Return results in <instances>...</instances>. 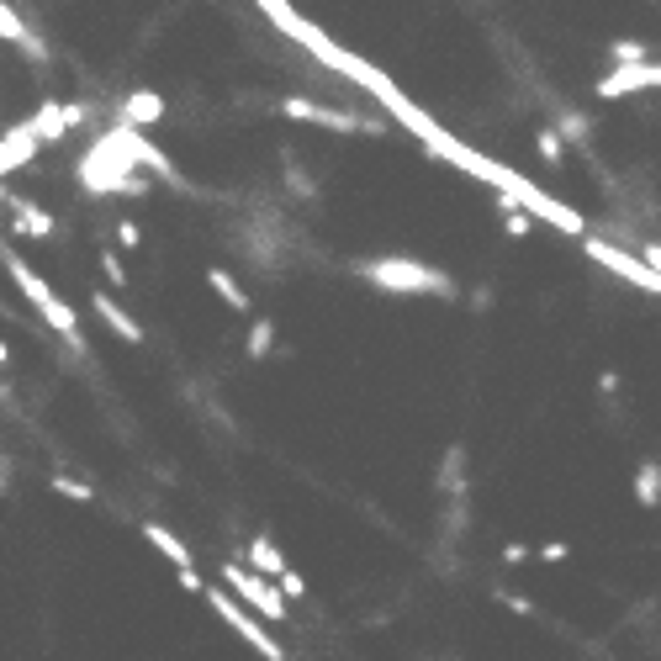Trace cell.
Listing matches in <instances>:
<instances>
[{
  "label": "cell",
  "instance_id": "cell-1",
  "mask_svg": "<svg viewBox=\"0 0 661 661\" xmlns=\"http://www.w3.org/2000/svg\"><path fill=\"white\" fill-rule=\"evenodd\" d=\"M80 186L90 196H149V175H138L122 122L90 143V154L80 159Z\"/></svg>",
  "mask_w": 661,
  "mask_h": 661
},
{
  "label": "cell",
  "instance_id": "cell-2",
  "mask_svg": "<svg viewBox=\"0 0 661 661\" xmlns=\"http://www.w3.org/2000/svg\"><path fill=\"white\" fill-rule=\"evenodd\" d=\"M355 275H360L365 286L387 291V297H455L450 270L418 265V260H408V254H381V260H360Z\"/></svg>",
  "mask_w": 661,
  "mask_h": 661
},
{
  "label": "cell",
  "instance_id": "cell-3",
  "mask_svg": "<svg viewBox=\"0 0 661 661\" xmlns=\"http://www.w3.org/2000/svg\"><path fill=\"white\" fill-rule=\"evenodd\" d=\"M0 265L11 270V281L22 286V297H27V302H32V307H38L43 318H48V328H59V339L69 344V350H75V355H85V339H80V318H75V307H69L64 297H53V286H48L43 275L32 270V265H27L22 254L11 249V244H0Z\"/></svg>",
  "mask_w": 661,
  "mask_h": 661
},
{
  "label": "cell",
  "instance_id": "cell-4",
  "mask_svg": "<svg viewBox=\"0 0 661 661\" xmlns=\"http://www.w3.org/2000/svg\"><path fill=\"white\" fill-rule=\"evenodd\" d=\"M275 112H281L286 122L323 127V133H387V122H376L365 112H339V106H323V101H307V96H286Z\"/></svg>",
  "mask_w": 661,
  "mask_h": 661
},
{
  "label": "cell",
  "instance_id": "cell-5",
  "mask_svg": "<svg viewBox=\"0 0 661 661\" xmlns=\"http://www.w3.org/2000/svg\"><path fill=\"white\" fill-rule=\"evenodd\" d=\"M223 582H228V593H238L254 614H265L270 624H286V598H281V587H275V577H260L254 566L223 561Z\"/></svg>",
  "mask_w": 661,
  "mask_h": 661
},
{
  "label": "cell",
  "instance_id": "cell-6",
  "mask_svg": "<svg viewBox=\"0 0 661 661\" xmlns=\"http://www.w3.org/2000/svg\"><path fill=\"white\" fill-rule=\"evenodd\" d=\"M207 603H212V609H217V619H223L228 624V630L233 635H244L249 640V646L254 651H260L265 661H286V651H281V640H275L270 630H265V624L260 619H254L249 609H244V603H233V593H223V587H207Z\"/></svg>",
  "mask_w": 661,
  "mask_h": 661
},
{
  "label": "cell",
  "instance_id": "cell-7",
  "mask_svg": "<svg viewBox=\"0 0 661 661\" xmlns=\"http://www.w3.org/2000/svg\"><path fill=\"white\" fill-rule=\"evenodd\" d=\"M582 254H587V260H598L603 270H614L619 281H630L640 291H651V297H661V270H651L640 254H624V249L603 244V238H593V233H582Z\"/></svg>",
  "mask_w": 661,
  "mask_h": 661
},
{
  "label": "cell",
  "instance_id": "cell-8",
  "mask_svg": "<svg viewBox=\"0 0 661 661\" xmlns=\"http://www.w3.org/2000/svg\"><path fill=\"white\" fill-rule=\"evenodd\" d=\"M593 90H598L603 101H624V96H635V90H661V64H656V59L614 64V69H609V75H603Z\"/></svg>",
  "mask_w": 661,
  "mask_h": 661
},
{
  "label": "cell",
  "instance_id": "cell-9",
  "mask_svg": "<svg viewBox=\"0 0 661 661\" xmlns=\"http://www.w3.org/2000/svg\"><path fill=\"white\" fill-rule=\"evenodd\" d=\"M27 122H32V133H38V143L48 149V143H59L64 133H75L80 122H90V106L85 101H43Z\"/></svg>",
  "mask_w": 661,
  "mask_h": 661
},
{
  "label": "cell",
  "instance_id": "cell-10",
  "mask_svg": "<svg viewBox=\"0 0 661 661\" xmlns=\"http://www.w3.org/2000/svg\"><path fill=\"white\" fill-rule=\"evenodd\" d=\"M0 43H11V48H22L32 64H48V43L38 38V32H32L22 16H16L6 0H0Z\"/></svg>",
  "mask_w": 661,
  "mask_h": 661
},
{
  "label": "cell",
  "instance_id": "cell-11",
  "mask_svg": "<svg viewBox=\"0 0 661 661\" xmlns=\"http://www.w3.org/2000/svg\"><path fill=\"white\" fill-rule=\"evenodd\" d=\"M6 212H11L16 233H27V238H53V233H59V223H53L32 196H6Z\"/></svg>",
  "mask_w": 661,
  "mask_h": 661
},
{
  "label": "cell",
  "instance_id": "cell-12",
  "mask_svg": "<svg viewBox=\"0 0 661 661\" xmlns=\"http://www.w3.org/2000/svg\"><path fill=\"white\" fill-rule=\"evenodd\" d=\"M90 307H96V318L112 328V334L122 339V344H143V328H138V318L133 312H127L117 297H106V291H96V297H90Z\"/></svg>",
  "mask_w": 661,
  "mask_h": 661
},
{
  "label": "cell",
  "instance_id": "cell-13",
  "mask_svg": "<svg viewBox=\"0 0 661 661\" xmlns=\"http://www.w3.org/2000/svg\"><path fill=\"white\" fill-rule=\"evenodd\" d=\"M164 96H154V90H133L122 106H117V122H127V127H159L164 122Z\"/></svg>",
  "mask_w": 661,
  "mask_h": 661
},
{
  "label": "cell",
  "instance_id": "cell-14",
  "mask_svg": "<svg viewBox=\"0 0 661 661\" xmlns=\"http://www.w3.org/2000/svg\"><path fill=\"white\" fill-rule=\"evenodd\" d=\"M143 540H149L154 550H159V556H170L175 566H191V545L186 540H180V535H170V529H164V524H143Z\"/></svg>",
  "mask_w": 661,
  "mask_h": 661
},
{
  "label": "cell",
  "instance_id": "cell-15",
  "mask_svg": "<svg viewBox=\"0 0 661 661\" xmlns=\"http://www.w3.org/2000/svg\"><path fill=\"white\" fill-rule=\"evenodd\" d=\"M249 566L260 577H281L286 572V556H281V545H275L270 535H260V540H249Z\"/></svg>",
  "mask_w": 661,
  "mask_h": 661
},
{
  "label": "cell",
  "instance_id": "cell-16",
  "mask_svg": "<svg viewBox=\"0 0 661 661\" xmlns=\"http://www.w3.org/2000/svg\"><path fill=\"white\" fill-rule=\"evenodd\" d=\"M635 503L640 508H661V461H640L635 466Z\"/></svg>",
  "mask_w": 661,
  "mask_h": 661
},
{
  "label": "cell",
  "instance_id": "cell-17",
  "mask_svg": "<svg viewBox=\"0 0 661 661\" xmlns=\"http://www.w3.org/2000/svg\"><path fill=\"white\" fill-rule=\"evenodd\" d=\"M439 492H450V498H466V450L450 445L445 450V471H439Z\"/></svg>",
  "mask_w": 661,
  "mask_h": 661
},
{
  "label": "cell",
  "instance_id": "cell-18",
  "mask_svg": "<svg viewBox=\"0 0 661 661\" xmlns=\"http://www.w3.org/2000/svg\"><path fill=\"white\" fill-rule=\"evenodd\" d=\"M207 286H212L217 297H223V302L233 307V312H249V291L238 286V281H233V275H228L223 265H212V270H207Z\"/></svg>",
  "mask_w": 661,
  "mask_h": 661
},
{
  "label": "cell",
  "instance_id": "cell-19",
  "mask_svg": "<svg viewBox=\"0 0 661 661\" xmlns=\"http://www.w3.org/2000/svg\"><path fill=\"white\" fill-rule=\"evenodd\" d=\"M270 350H275V323H270V318H254V323H249V344H244V355H249V360H265Z\"/></svg>",
  "mask_w": 661,
  "mask_h": 661
},
{
  "label": "cell",
  "instance_id": "cell-20",
  "mask_svg": "<svg viewBox=\"0 0 661 661\" xmlns=\"http://www.w3.org/2000/svg\"><path fill=\"white\" fill-rule=\"evenodd\" d=\"M535 149H540L545 164H556V170L566 164V138L556 133V127H540V133H535Z\"/></svg>",
  "mask_w": 661,
  "mask_h": 661
},
{
  "label": "cell",
  "instance_id": "cell-21",
  "mask_svg": "<svg viewBox=\"0 0 661 661\" xmlns=\"http://www.w3.org/2000/svg\"><path fill=\"white\" fill-rule=\"evenodd\" d=\"M53 492H59V498H69V503H96V492H90L85 482H75V476H59L53 471V482H48Z\"/></svg>",
  "mask_w": 661,
  "mask_h": 661
},
{
  "label": "cell",
  "instance_id": "cell-22",
  "mask_svg": "<svg viewBox=\"0 0 661 661\" xmlns=\"http://www.w3.org/2000/svg\"><path fill=\"white\" fill-rule=\"evenodd\" d=\"M609 59H614V64H635V59H651V43H640V38H624V43H614V48H609Z\"/></svg>",
  "mask_w": 661,
  "mask_h": 661
},
{
  "label": "cell",
  "instance_id": "cell-23",
  "mask_svg": "<svg viewBox=\"0 0 661 661\" xmlns=\"http://www.w3.org/2000/svg\"><path fill=\"white\" fill-rule=\"evenodd\" d=\"M101 270H106V281H112V286H127V270H122V260H117L112 244H101Z\"/></svg>",
  "mask_w": 661,
  "mask_h": 661
},
{
  "label": "cell",
  "instance_id": "cell-24",
  "mask_svg": "<svg viewBox=\"0 0 661 661\" xmlns=\"http://www.w3.org/2000/svg\"><path fill=\"white\" fill-rule=\"evenodd\" d=\"M275 587H281V598H307V582H302V572H291V566L275 577Z\"/></svg>",
  "mask_w": 661,
  "mask_h": 661
},
{
  "label": "cell",
  "instance_id": "cell-25",
  "mask_svg": "<svg viewBox=\"0 0 661 661\" xmlns=\"http://www.w3.org/2000/svg\"><path fill=\"white\" fill-rule=\"evenodd\" d=\"M529 228H535V212L513 207V212H508V238H529Z\"/></svg>",
  "mask_w": 661,
  "mask_h": 661
},
{
  "label": "cell",
  "instance_id": "cell-26",
  "mask_svg": "<svg viewBox=\"0 0 661 661\" xmlns=\"http://www.w3.org/2000/svg\"><path fill=\"white\" fill-rule=\"evenodd\" d=\"M117 244L122 249H143V228L133 223V217H122V223H117Z\"/></svg>",
  "mask_w": 661,
  "mask_h": 661
},
{
  "label": "cell",
  "instance_id": "cell-27",
  "mask_svg": "<svg viewBox=\"0 0 661 661\" xmlns=\"http://www.w3.org/2000/svg\"><path fill=\"white\" fill-rule=\"evenodd\" d=\"M180 587H186V593H207V582L196 577V566H180Z\"/></svg>",
  "mask_w": 661,
  "mask_h": 661
},
{
  "label": "cell",
  "instance_id": "cell-28",
  "mask_svg": "<svg viewBox=\"0 0 661 661\" xmlns=\"http://www.w3.org/2000/svg\"><path fill=\"white\" fill-rule=\"evenodd\" d=\"M540 556H545V561H566V556H572V545H566V540H550Z\"/></svg>",
  "mask_w": 661,
  "mask_h": 661
},
{
  "label": "cell",
  "instance_id": "cell-29",
  "mask_svg": "<svg viewBox=\"0 0 661 661\" xmlns=\"http://www.w3.org/2000/svg\"><path fill=\"white\" fill-rule=\"evenodd\" d=\"M503 561H508V566H519V561H529V545H519V540H513V545H503Z\"/></svg>",
  "mask_w": 661,
  "mask_h": 661
},
{
  "label": "cell",
  "instance_id": "cell-30",
  "mask_svg": "<svg viewBox=\"0 0 661 661\" xmlns=\"http://www.w3.org/2000/svg\"><path fill=\"white\" fill-rule=\"evenodd\" d=\"M640 260H646L651 270H661V244H651V238H646V244H640Z\"/></svg>",
  "mask_w": 661,
  "mask_h": 661
},
{
  "label": "cell",
  "instance_id": "cell-31",
  "mask_svg": "<svg viewBox=\"0 0 661 661\" xmlns=\"http://www.w3.org/2000/svg\"><path fill=\"white\" fill-rule=\"evenodd\" d=\"M598 392H619V371H603L598 376Z\"/></svg>",
  "mask_w": 661,
  "mask_h": 661
},
{
  "label": "cell",
  "instance_id": "cell-32",
  "mask_svg": "<svg viewBox=\"0 0 661 661\" xmlns=\"http://www.w3.org/2000/svg\"><path fill=\"white\" fill-rule=\"evenodd\" d=\"M6 365H11V344L0 339V371H6Z\"/></svg>",
  "mask_w": 661,
  "mask_h": 661
}]
</instances>
